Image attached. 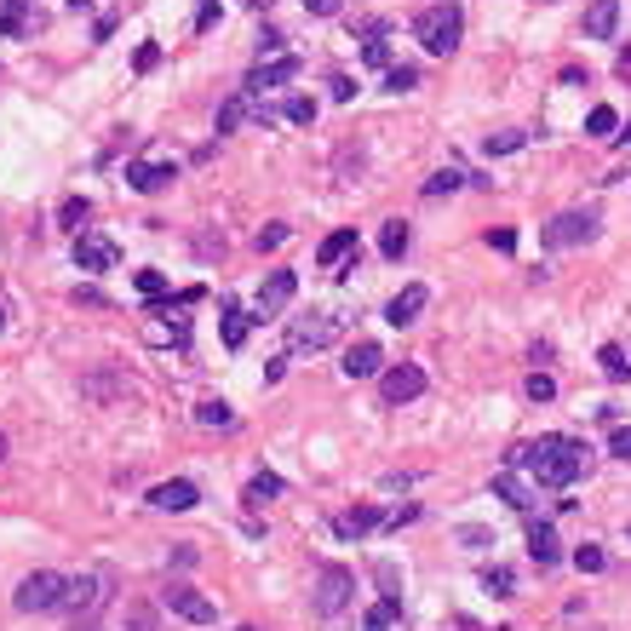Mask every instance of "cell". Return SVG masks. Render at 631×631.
I'll list each match as a JSON object with an SVG mask.
<instances>
[{
    "mask_svg": "<svg viewBox=\"0 0 631 631\" xmlns=\"http://www.w3.org/2000/svg\"><path fill=\"white\" fill-rule=\"evenodd\" d=\"M511 465H523L534 488H568V482H580V471H586V448H580L574 436H540V442L511 448Z\"/></svg>",
    "mask_w": 631,
    "mask_h": 631,
    "instance_id": "cell-1",
    "label": "cell"
},
{
    "mask_svg": "<svg viewBox=\"0 0 631 631\" xmlns=\"http://www.w3.org/2000/svg\"><path fill=\"white\" fill-rule=\"evenodd\" d=\"M460 35H465V12L453 6V0H431V6L414 18V41L436 58H448L453 46H460Z\"/></svg>",
    "mask_w": 631,
    "mask_h": 631,
    "instance_id": "cell-2",
    "label": "cell"
},
{
    "mask_svg": "<svg viewBox=\"0 0 631 631\" xmlns=\"http://www.w3.org/2000/svg\"><path fill=\"white\" fill-rule=\"evenodd\" d=\"M104 603H109V568H92V574L69 580V591H63V608H75V631H98Z\"/></svg>",
    "mask_w": 631,
    "mask_h": 631,
    "instance_id": "cell-3",
    "label": "cell"
},
{
    "mask_svg": "<svg viewBox=\"0 0 631 631\" xmlns=\"http://www.w3.org/2000/svg\"><path fill=\"white\" fill-rule=\"evenodd\" d=\"M63 591H69V580L63 574H52V568H35V574L18 586V614H52V608H63Z\"/></svg>",
    "mask_w": 631,
    "mask_h": 631,
    "instance_id": "cell-4",
    "label": "cell"
},
{
    "mask_svg": "<svg viewBox=\"0 0 631 631\" xmlns=\"http://www.w3.org/2000/svg\"><path fill=\"white\" fill-rule=\"evenodd\" d=\"M161 608L178 614V620H189V626H213V620H218L213 597H201L196 586H189V580H172V586L161 591Z\"/></svg>",
    "mask_w": 631,
    "mask_h": 631,
    "instance_id": "cell-5",
    "label": "cell"
},
{
    "mask_svg": "<svg viewBox=\"0 0 631 631\" xmlns=\"http://www.w3.org/2000/svg\"><path fill=\"white\" fill-rule=\"evenodd\" d=\"M351 591H356V574L344 562H327L316 574V614H344L351 608Z\"/></svg>",
    "mask_w": 631,
    "mask_h": 631,
    "instance_id": "cell-6",
    "label": "cell"
},
{
    "mask_svg": "<svg viewBox=\"0 0 631 631\" xmlns=\"http://www.w3.org/2000/svg\"><path fill=\"white\" fill-rule=\"evenodd\" d=\"M419 390H425V368H419V361H397V368L379 373V397H385V407L414 402Z\"/></svg>",
    "mask_w": 631,
    "mask_h": 631,
    "instance_id": "cell-7",
    "label": "cell"
},
{
    "mask_svg": "<svg viewBox=\"0 0 631 631\" xmlns=\"http://www.w3.org/2000/svg\"><path fill=\"white\" fill-rule=\"evenodd\" d=\"M293 293H298V276L293 270H270V276H264V288H259V298H252V322H270V316H281Z\"/></svg>",
    "mask_w": 631,
    "mask_h": 631,
    "instance_id": "cell-8",
    "label": "cell"
},
{
    "mask_svg": "<svg viewBox=\"0 0 631 631\" xmlns=\"http://www.w3.org/2000/svg\"><path fill=\"white\" fill-rule=\"evenodd\" d=\"M591 235H597V213H557L540 230V242L545 247H580V242H591Z\"/></svg>",
    "mask_w": 631,
    "mask_h": 631,
    "instance_id": "cell-9",
    "label": "cell"
},
{
    "mask_svg": "<svg viewBox=\"0 0 631 631\" xmlns=\"http://www.w3.org/2000/svg\"><path fill=\"white\" fill-rule=\"evenodd\" d=\"M115 242H109V235H98V230H81L75 235V264H81V270H115Z\"/></svg>",
    "mask_w": 631,
    "mask_h": 631,
    "instance_id": "cell-10",
    "label": "cell"
},
{
    "mask_svg": "<svg viewBox=\"0 0 631 631\" xmlns=\"http://www.w3.org/2000/svg\"><path fill=\"white\" fill-rule=\"evenodd\" d=\"M298 69H305V63H298L293 52H288V58H270V63H259V69L247 75V87H242V92L264 98V87H288V81H298Z\"/></svg>",
    "mask_w": 631,
    "mask_h": 631,
    "instance_id": "cell-11",
    "label": "cell"
},
{
    "mask_svg": "<svg viewBox=\"0 0 631 631\" xmlns=\"http://www.w3.org/2000/svg\"><path fill=\"white\" fill-rule=\"evenodd\" d=\"M178 178V161H126V184L138 189V196H155V189H167Z\"/></svg>",
    "mask_w": 631,
    "mask_h": 631,
    "instance_id": "cell-12",
    "label": "cell"
},
{
    "mask_svg": "<svg viewBox=\"0 0 631 631\" xmlns=\"http://www.w3.org/2000/svg\"><path fill=\"white\" fill-rule=\"evenodd\" d=\"M242 121H270V109L252 98V92H230V98L218 104V133H235Z\"/></svg>",
    "mask_w": 631,
    "mask_h": 631,
    "instance_id": "cell-13",
    "label": "cell"
},
{
    "mask_svg": "<svg viewBox=\"0 0 631 631\" xmlns=\"http://www.w3.org/2000/svg\"><path fill=\"white\" fill-rule=\"evenodd\" d=\"M150 505H155V511H189V505H201V488L184 482V477L155 482V488H150Z\"/></svg>",
    "mask_w": 631,
    "mask_h": 631,
    "instance_id": "cell-14",
    "label": "cell"
},
{
    "mask_svg": "<svg viewBox=\"0 0 631 631\" xmlns=\"http://www.w3.org/2000/svg\"><path fill=\"white\" fill-rule=\"evenodd\" d=\"M425 305H431V288H419V281H414V288H402V293L385 305V322H390V327H414Z\"/></svg>",
    "mask_w": 631,
    "mask_h": 631,
    "instance_id": "cell-15",
    "label": "cell"
},
{
    "mask_svg": "<svg viewBox=\"0 0 631 631\" xmlns=\"http://www.w3.org/2000/svg\"><path fill=\"white\" fill-rule=\"evenodd\" d=\"M344 379H379L385 373V351H379L373 339H361V344H351V351H344Z\"/></svg>",
    "mask_w": 631,
    "mask_h": 631,
    "instance_id": "cell-16",
    "label": "cell"
},
{
    "mask_svg": "<svg viewBox=\"0 0 631 631\" xmlns=\"http://www.w3.org/2000/svg\"><path fill=\"white\" fill-rule=\"evenodd\" d=\"M334 327H339V316L310 310V316H298V322H293V344H310V351H322V344L334 339Z\"/></svg>",
    "mask_w": 631,
    "mask_h": 631,
    "instance_id": "cell-17",
    "label": "cell"
},
{
    "mask_svg": "<svg viewBox=\"0 0 631 631\" xmlns=\"http://www.w3.org/2000/svg\"><path fill=\"white\" fill-rule=\"evenodd\" d=\"M356 252H361V247H356V230H334L322 247H316V264H322V270H344Z\"/></svg>",
    "mask_w": 631,
    "mask_h": 631,
    "instance_id": "cell-18",
    "label": "cell"
},
{
    "mask_svg": "<svg viewBox=\"0 0 631 631\" xmlns=\"http://www.w3.org/2000/svg\"><path fill=\"white\" fill-rule=\"evenodd\" d=\"M528 557L540 562V568H557L562 562V540H557V528H551V523H528Z\"/></svg>",
    "mask_w": 631,
    "mask_h": 631,
    "instance_id": "cell-19",
    "label": "cell"
},
{
    "mask_svg": "<svg viewBox=\"0 0 631 631\" xmlns=\"http://www.w3.org/2000/svg\"><path fill=\"white\" fill-rule=\"evenodd\" d=\"M620 29V0H591L586 6V41H614Z\"/></svg>",
    "mask_w": 631,
    "mask_h": 631,
    "instance_id": "cell-20",
    "label": "cell"
},
{
    "mask_svg": "<svg viewBox=\"0 0 631 631\" xmlns=\"http://www.w3.org/2000/svg\"><path fill=\"white\" fill-rule=\"evenodd\" d=\"M379 523H385V517H379L373 505H356V511H339L334 517V534H339V540H361V534H373Z\"/></svg>",
    "mask_w": 631,
    "mask_h": 631,
    "instance_id": "cell-21",
    "label": "cell"
},
{
    "mask_svg": "<svg viewBox=\"0 0 631 631\" xmlns=\"http://www.w3.org/2000/svg\"><path fill=\"white\" fill-rule=\"evenodd\" d=\"M494 494L511 505V511H534V488L517 477V471H499V477H494Z\"/></svg>",
    "mask_w": 631,
    "mask_h": 631,
    "instance_id": "cell-22",
    "label": "cell"
},
{
    "mask_svg": "<svg viewBox=\"0 0 631 631\" xmlns=\"http://www.w3.org/2000/svg\"><path fill=\"white\" fill-rule=\"evenodd\" d=\"M196 425H207V431H230V425H235V407L218 402V397H207V402H196Z\"/></svg>",
    "mask_w": 631,
    "mask_h": 631,
    "instance_id": "cell-23",
    "label": "cell"
},
{
    "mask_svg": "<svg viewBox=\"0 0 631 631\" xmlns=\"http://www.w3.org/2000/svg\"><path fill=\"white\" fill-rule=\"evenodd\" d=\"M407 242H414V235H407L402 218H385V224H379V252H385V259H402Z\"/></svg>",
    "mask_w": 631,
    "mask_h": 631,
    "instance_id": "cell-24",
    "label": "cell"
},
{
    "mask_svg": "<svg viewBox=\"0 0 631 631\" xmlns=\"http://www.w3.org/2000/svg\"><path fill=\"white\" fill-rule=\"evenodd\" d=\"M276 494H281V477L259 471V477H252V482L242 488V505H247V511H259V505H264V499H276Z\"/></svg>",
    "mask_w": 631,
    "mask_h": 631,
    "instance_id": "cell-25",
    "label": "cell"
},
{
    "mask_svg": "<svg viewBox=\"0 0 631 631\" xmlns=\"http://www.w3.org/2000/svg\"><path fill=\"white\" fill-rule=\"evenodd\" d=\"M247 327H252V316L242 305H224V344H230V351H242V344H247Z\"/></svg>",
    "mask_w": 631,
    "mask_h": 631,
    "instance_id": "cell-26",
    "label": "cell"
},
{
    "mask_svg": "<svg viewBox=\"0 0 631 631\" xmlns=\"http://www.w3.org/2000/svg\"><path fill=\"white\" fill-rule=\"evenodd\" d=\"M482 591H494V597H517V574L505 562H494V568H482Z\"/></svg>",
    "mask_w": 631,
    "mask_h": 631,
    "instance_id": "cell-27",
    "label": "cell"
},
{
    "mask_svg": "<svg viewBox=\"0 0 631 631\" xmlns=\"http://www.w3.org/2000/svg\"><path fill=\"white\" fill-rule=\"evenodd\" d=\"M23 18H29V0H6V6H0V35L18 41L23 35Z\"/></svg>",
    "mask_w": 631,
    "mask_h": 631,
    "instance_id": "cell-28",
    "label": "cell"
},
{
    "mask_svg": "<svg viewBox=\"0 0 631 631\" xmlns=\"http://www.w3.org/2000/svg\"><path fill=\"white\" fill-rule=\"evenodd\" d=\"M460 184H465L460 167H442V172H431V178H425V196H431V201H436V196H453Z\"/></svg>",
    "mask_w": 631,
    "mask_h": 631,
    "instance_id": "cell-29",
    "label": "cell"
},
{
    "mask_svg": "<svg viewBox=\"0 0 631 631\" xmlns=\"http://www.w3.org/2000/svg\"><path fill=\"white\" fill-rule=\"evenodd\" d=\"M397 614H402V597H385V603H373V608H368V631H390V626H397Z\"/></svg>",
    "mask_w": 631,
    "mask_h": 631,
    "instance_id": "cell-30",
    "label": "cell"
},
{
    "mask_svg": "<svg viewBox=\"0 0 631 631\" xmlns=\"http://www.w3.org/2000/svg\"><path fill=\"white\" fill-rule=\"evenodd\" d=\"M523 397L528 402H557V379H551V373H528L523 379Z\"/></svg>",
    "mask_w": 631,
    "mask_h": 631,
    "instance_id": "cell-31",
    "label": "cell"
},
{
    "mask_svg": "<svg viewBox=\"0 0 631 631\" xmlns=\"http://www.w3.org/2000/svg\"><path fill=\"white\" fill-rule=\"evenodd\" d=\"M574 568H580V574H603V568H608V557H603V545H574Z\"/></svg>",
    "mask_w": 631,
    "mask_h": 631,
    "instance_id": "cell-32",
    "label": "cell"
},
{
    "mask_svg": "<svg viewBox=\"0 0 631 631\" xmlns=\"http://www.w3.org/2000/svg\"><path fill=\"white\" fill-rule=\"evenodd\" d=\"M614 126H620V115H614L608 104H597L591 115H586V133H591V138H614Z\"/></svg>",
    "mask_w": 631,
    "mask_h": 631,
    "instance_id": "cell-33",
    "label": "cell"
},
{
    "mask_svg": "<svg viewBox=\"0 0 631 631\" xmlns=\"http://www.w3.org/2000/svg\"><path fill=\"white\" fill-rule=\"evenodd\" d=\"M597 361H603V373H608V379H631V361H626L620 344H603V351H597Z\"/></svg>",
    "mask_w": 631,
    "mask_h": 631,
    "instance_id": "cell-34",
    "label": "cell"
},
{
    "mask_svg": "<svg viewBox=\"0 0 631 631\" xmlns=\"http://www.w3.org/2000/svg\"><path fill=\"white\" fill-rule=\"evenodd\" d=\"M385 87H390V92H414V87H419V69H414V63H390V69H385Z\"/></svg>",
    "mask_w": 631,
    "mask_h": 631,
    "instance_id": "cell-35",
    "label": "cell"
},
{
    "mask_svg": "<svg viewBox=\"0 0 631 631\" xmlns=\"http://www.w3.org/2000/svg\"><path fill=\"white\" fill-rule=\"evenodd\" d=\"M58 218H63V224H69L75 235H81V230H87V218H92V201H87V196H75V201H63V213H58Z\"/></svg>",
    "mask_w": 631,
    "mask_h": 631,
    "instance_id": "cell-36",
    "label": "cell"
},
{
    "mask_svg": "<svg viewBox=\"0 0 631 631\" xmlns=\"http://www.w3.org/2000/svg\"><path fill=\"white\" fill-rule=\"evenodd\" d=\"M528 144V133H517V126H511V133H494V138H488V155H511V150H523Z\"/></svg>",
    "mask_w": 631,
    "mask_h": 631,
    "instance_id": "cell-37",
    "label": "cell"
},
{
    "mask_svg": "<svg viewBox=\"0 0 631 631\" xmlns=\"http://www.w3.org/2000/svg\"><path fill=\"white\" fill-rule=\"evenodd\" d=\"M281 115H288L293 126H310L316 121V98H288V104H281Z\"/></svg>",
    "mask_w": 631,
    "mask_h": 631,
    "instance_id": "cell-38",
    "label": "cell"
},
{
    "mask_svg": "<svg viewBox=\"0 0 631 631\" xmlns=\"http://www.w3.org/2000/svg\"><path fill=\"white\" fill-rule=\"evenodd\" d=\"M361 63H368V69H390V46H385V41L373 35L368 46H361Z\"/></svg>",
    "mask_w": 631,
    "mask_h": 631,
    "instance_id": "cell-39",
    "label": "cell"
},
{
    "mask_svg": "<svg viewBox=\"0 0 631 631\" xmlns=\"http://www.w3.org/2000/svg\"><path fill=\"white\" fill-rule=\"evenodd\" d=\"M138 293H144V298H167V276L161 270H138Z\"/></svg>",
    "mask_w": 631,
    "mask_h": 631,
    "instance_id": "cell-40",
    "label": "cell"
},
{
    "mask_svg": "<svg viewBox=\"0 0 631 631\" xmlns=\"http://www.w3.org/2000/svg\"><path fill=\"white\" fill-rule=\"evenodd\" d=\"M126 631H155V608L150 603H133V608H126Z\"/></svg>",
    "mask_w": 631,
    "mask_h": 631,
    "instance_id": "cell-41",
    "label": "cell"
},
{
    "mask_svg": "<svg viewBox=\"0 0 631 631\" xmlns=\"http://www.w3.org/2000/svg\"><path fill=\"white\" fill-rule=\"evenodd\" d=\"M608 453H614V460H631V425H614V436H608Z\"/></svg>",
    "mask_w": 631,
    "mask_h": 631,
    "instance_id": "cell-42",
    "label": "cell"
},
{
    "mask_svg": "<svg viewBox=\"0 0 631 631\" xmlns=\"http://www.w3.org/2000/svg\"><path fill=\"white\" fill-rule=\"evenodd\" d=\"M288 235H293L288 224H270V230H259V252H276L281 242H288Z\"/></svg>",
    "mask_w": 631,
    "mask_h": 631,
    "instance_id": "cell-43",
    "label": "cell"
},
{
    "mask_svg": "<svg viewBox=\"0 0 631 631\" xmlns=\"http://www.w3.org/2000/svg\"><path fill=\"white\" fill-rule=\"evenodd\" d=\"M218 12H224L218 0H201V12H196V29H213V23H218Z\"/></svg>",
    "mask_w": 631,
    "mask_h": 631,
    "instance_id": "cell-44",
    "label": "cell"
},
{
    "mask_svg": "<svg viewBox=\"0 0 631 631\" xmlns=\"http://www.w3.org/2000/svg\"><path fill=\"white\" fill-rule=\"evenodd\" d=\"M460 540H465L471 551H482V545H494V534H488V528H460Z\"/></svg>",
    "mask_w": 631,
    "mask_h": 631,
    "instance_id": "cell-45",
    "label": "cell"
},
{
    "mask_svg": "<svg viewBox=\"0 0 631 631\" xmlns=\"http://www.w3.org/2000/svg\"><path fill=\"white\" fill-rule=\"evenodd\" d=\"M87 390H92V397H115V390H126V385H121V379H109V373H104V379H92Z\"/></svg>",
    "mask_w": 631,
    "mask_h": 631,
    "instance_id": "cell-46",
    "label": "cell"
},
{
    "mask_svg": "<svg viewBox=\"0 0 631 631\" xmlns=\"http://www.w3.org/2000/svg\"><path fill=\"white\" fill-rule=\"evenodd\" d=\"M161 63V46H138V75H150Z\"/></svg>",
    "mask_w": 631,
    "mask_h": 631,
    "instance_id": "cell-47",
    "label": "cell"
},
{
    "mask_svg": "<svg viewBox=\"0 0 631 631\" xmlns=\"http://www.w3.org/2000/svg\"><path fill=\"white\" fill-rule=\"evenodd\" d=\"M334 98H339V104L356 98V81H351V75H334Z\"/></svg>",
    "mask_w": 631,
    "mask_h": 631,
    "instance_id": "cell-48",
    "label": "cell"
},
{
    "mask_svg": "<svg viewBox=\"0 0 631 631\" xmlns=\"http://www.w3.org/2000/svg\"><path fill=\"white\" fill-rule=\"evenodd\" d=\"M339 6H344V0H305V12H316V18H334Z\"/></svg>",
    "mask_w": 631,
    "mask_h": 631,
    "instance_id": "cell-49",
    "label": "cell"
},
{
    "mask_svg": "<svg viewBox=\"0 0 631 631\" xmlns=\"http://www.w3.org/2000/svg\"><path fill=\"white\" fill-rule=\"evenodd\" d=\"M488 247H494V252H511L517 235H511V230H494V235H488Z\"/></svg>",
    "mask_w": 631,
    "mask_h": 631,
    "instance_id": "cell-50",
    "label": "cell"
},
{
    "mask_svg": "<svg viewBox=\"0 0 631 631\" xmlns=\"http://www.w3.org/2000/svg\"><path fill=\"white\" fill-rule=\"evenodd\" d=\"M379 586H385V597H397V568L379 562Z\"/></svg>",
    "mask_w": 631,
    "mask_h": 631,
    "instance_id": "cell-51",
    "label": "cell"
},
{
    "mask_svg": "<svg viewBox=\"0 0 631 631\" xmlns=\"http://www.w3.org/2000/svg\"><path fill=\"white\" fill-rule=\"evenodd\" d=\"M620 75H631V46H626V52H620Z\"/></svg>",
    "mask_w": 631,
    "mask_h": 631,
    "instance_id": "cell-52",
    "label": "cell"
},
{
    "mask_svg": "<svg viewBox=\"0 0 631 631\" xmlns=\"http://www.w3.org/2000/svg\"><path fill=\"white\" fill-rule=\"evenodd\" d=\"M0 460H6V431H0Z\"/></svg>",
    "mask_w": 631,
    "mask_h": 631,
    "instance_id": "cell-53",
    "label": "cell"
},
{
    "mask_svg": "<svg viewBox=\"0 0 631 631\" xmlns=\"http://www.w3.org/2000/svg\"><path fill=\"white\" fill-rule=\"evenodd\" d=\"M614 138H626V144H631V126H626V133H614Z\"/></svg>",
    "mask_w": 631,
    "mask_h": 631,
    "instance_id": "cell-54",
    "label": "cell"
},
{
    "mask_svg": "<svg viewBox=\"0 0 631 631\" xmlns=\"http://www.w3.org/2000/svg\"><path fill=\"white\" fill-rule=\"evenodd\" d=\"M69 6H75V12H81V6H87V0H69Z\"/></svg>",
    "mask_w": 631,
    "mask_h": 631,
    "instance_id": "cell-55",
    "label": "cell"
},
{
    "mask_svg": "<svg viewBox=\"0 0 631 631\" xmlns=\"http://www.w3.org/2000/svg\"><path fill=\"white\" fill-rule=\"evenodd\" d=\"M0 327H6V310H0Z\"/></svg>",
    "mask_w": 631,
    "mask_h": 631,
    "instance_id": "cell-56",
    "label": "cell"
}]
</instances>
